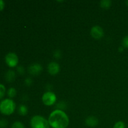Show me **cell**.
I'll return each instance as SVG.
<instances>
[{
	"label": "cell",
	"mask_w": 128,
	"mask_h": 128,
	"mask_svg": "<svg viewBox=\"0 0 128 128\" xmlns=\"http://www.w3.org/2000/svg\"><path fill=\"white\" fill-rule=\"evenodd\" d=\"M113 128H126V125L123 121H118L114 125Z\"/></svg>",
	"instance_id": "cell-15"
},
{
	"label": "cell",
	"mask_w": 128,
	"mask_h": 128,
	"mask_svg": "<svg viewBox=\"0 0 128 128\" xmlns=\"http://www.w3.org/2000/svg\"><path fill=\"white\" fill-rule=\"evenodd\" d=\"M17 71H18V74H20V75L24 74V73L25 72L24 68L21 66H18Z\"/></svg>",
	"instance_id": "cell-20"
},
{
	"label": "cell",
	"mask_w": 128,
	"mask_h": 128,
	"mask_svg": "<svg viewBox=\"0 0 128 128\" xmlns=\"http://www.w3.org/2000/svg\"><path fill=\"white\" fill-rule=\"evenodd\" d=\"M48 72L52 76L58 74L60 71V66L58 62L52 61L48 64Z\"/></svg>",
	"instance_id": "cell-8"
},
{
	"label": "cell",
	"mask_w": 128,
	"mask_h": 128,
	"mask_svg": "<svg viewBox=\"0 0 128 128\" xmlns=\"http://www.w3.org/2000/svg\"><path fill=\"white\" fill-rule=\"evenodd\" d=\"M85 123L89 127L94 128L98 124L99 120L94 116H89L85 120Z\"/></svg>",
	"instance_id": "cell-9"
},
{
	"label": "cell",
	"mask_w": 128,
	"mask_h": 128,
	"mask_svg": "<svg viewBox=\"0 0 128 128\" xmlns=\"http://www.w3.org/2000/svg\"><path fill=\"white\" fill-rule=\"evenodd\" d=\"M5 62L9 67H16L19 62L18 56L14 52H9L5 56Z\"/></svg>",
	"instance_id": "cell-5"
},
{
	"label": "cell",
	"mask_w": 128,
	"mask_h": 128,
	"mask_svg": "<svg viewBox=\"0 0 128 128\" xmlns=\"http://www.w3.org/2000/svg\"><path fill=\"white\" fill-rule=\"evenodd\" d=\"M6 92V88L2 84H0V100L4 97Z\"/></svg>",
	"instance_id": "cell-16"
},
{
	"label": "cell",
	"mask_w": 128,
	"mask_h": 128,
	"mask_svg": "<svg viewBox=\"0 0 128 128\" xmlns=\"http://www.w3.org/2000/svg\"><path fill=\"white\" fill-rule=\"evenodd\" d=\"M16 103L11 99H5L0 102V112L6 116H10L14 112Z\"/></svg>",
	"instance_id": "cell-2"
},
{
	"label": "cell",
	"mask_w": 128,
	"mask_h": 128,
	"mask_svg": "<svg viewBox=\"0 0 128 128\" xmlns=\"http://www.w3.org/2000/svg\"><path fill=\"white\" fill-rule=\"evenodd\" d=\"M42 71V67L40 64L33 63L28 68L29 73L32 76H38Z\"/></svg>",
	"instance_id": "cell-7"
},
{
	"label": "cell",
	"mask_w": 128,
	"mask_h": 128,
	"mask_svg": "<svg viewBox=\"0 0 128 128\" xmlns=\"http://www.w3.org/2000/svg\"><path fill=\"white\" fill-rule=\"evenodd\" d=\"M57 97L54 92L52 91H47L44 92L42 96V101L44 105L47 106H52L55 104Z\"/></svg>",
	"instance_id": "cell-4"
},
{
	"label": "cell",
	"mask_w": 128,
	"mask_h": 128,
	"mask_svg": "<svg viewBox=\"0 0 128 128\" xmlns=\"http://www.w3.org/2000/svg\"><path fill=\"white\" fill-rule=\"evenodd\" d=\"M24 83H25V84L28 86H31L32 84V79H31V78H29V77L27 78H26V80H25Z\"/></svg>",
	"instance_id": "cell-21"
},
{
	"label": "cell",
	"mask_w": 128,
	"mask_h": 128,
	"mask_svg": "<svg viewBox=\"0 0 128 128\" xmlns=\"http://www.w3.org/2000/svg\"><path fill=\"white\" fill-rule=\"evenodd\" d=\"M31 128H50L48 120L40 115L34 116L30 121Z\"/></svg>",
	"instance_id": "cell-3"
},
{
	"label": "cell",
	"mask_w": 128,
	"mask_h": 128,
	"mask_svg": "<svg viewBox=\"0 0 128 128\" xmlns=\"http://www.w3.org/2000/svg\"><path fill=\"white\" fill-rule=\"evenodd\" d=\"M15 78H16V73L12 70H8L5 74V80L8 82H13Z\"/></svg>",
	"instance_id": "cell-10"
},
{
	"label": "cell",
	"mask_w": 128,
	"mask_h": 128,
	"mask_svg": "<svg viewBox=\"0 0 128 128\" xmlns=\"http://www.w3.org/2000/svg\"><path fill=\"white\" fill-rule=\"evenodd\" d=\"M5 6V2L4 1H2V0H0V11H2L4 8Z\"/></svg>",
	"instance_id": "cell-23"
},
{
	"label": "cell",
	"mask_w": 128,
	"mask_h": 128,
	"mask_svg": "<svg viewBox=\"0 0 128 128\" xmlns=\"http://www.w3.org/2000/svg\"><path fill=\"white\" fill-rule=\"evenodd\" d=\"M11 128H25V127L20 121H15L11 126Z\"/></svg>",
	"instance_id": "cell-14"
},
{
	"label": "cell",
	"mask_w": 128,
	"mask_h": 128,
	"mask_svg": "<svg viewBox=\"0 0 128 128\" xmlns=\"http://www.w3.org/2000/svg\"><path fill=\"white\" fill-rule=\"evenodd\" d=\"M8 125V122L5 119H1L0 120V128H5Z\"/></svg>",
	"instance_id": "cell-17"
},
{
	"label": "cell",
	"mask_w": 128,
	"mask_h": 128,
	"mask_svg": "<svg viewBox=\"0 0 128 128\" xmlns=\"http://www.w3.org/2000/svg\"><path fill=\"white\" fill-rule=\"evenodd\" d=\"M111 4H112V2L110 0H102L100 1V6L105 10L110 8L111 6Z\"/></svg>",
	"instance_id": "cell-12"
},
{
	"label": "cell",
	"mask_w": 128,
	"mask_h": 128,
	"mask_svg": "<svg viewBox=\"0 0 128 128\" xmlns=\"http://www.w3.org/2000/svg\"><path fill=\"white\" fill-rule=\"evenodd\" d=\"M66 105H65V103L64 102H60V103L58 104V106L57 107L58 108V110H64V109L66 108Z\"/></svg>",
	"instance_id": "cell-22"
},
{
	"label": "cell",
	"mask_w": 128,
	"mask_h": 128,
	"mask_svg": "<svg viewBox=\"0 0 128 128\" xmlns=\"http://www.w3.org/2000/svg\"><path fill=\"white\" fill-rule=\"evenodd\" d=\"M61 56H62V53H61V51L60 50H57L54 52V57L56 59L61 58Z\"/></svg>",
	"instance_id": "cell-19"
},
{
	"label": "cell",
	"mask_w": 128,
	"mask_h": 128,
	"mask_svg": "<svg viewBox=\"0 0 128 128\" xmlns=\"http://www.w3.org/2000/svg\"><path fill=\"white\" fill-rule=\"evenodd\" d=\"M122 46L124 48H128V35L123 38L122 40Z\"/></svg>",
	"instance_id": "cell-18"
},
{
	"label": "cell",
	"mask_w": 128,
	"mask_h": 128,
	"mask_svg": "<svg viewBox=\"0 0 128 128\" xmlns=\"http://www.w3.org/2000/svg\"><path fill=\"white\" fill-rule=\"evenodd\" d=\"M28 112V109L24 104H21L18 108V113L21 116H26Z\"/></svg>",
	"instance_id": "cell-11"
},
{
	"label": "cell",
	"mask_w": 128,
	"mask_h": 128,
	"mask_svg": "<svg viewBox=\"0 0 128 128\" xmlns=\"http://www.w3.org/2000/svg\"><path fill=\"white\" fill-rule=\"evenodd\" d=\"M48 120L50 126L52 128H66L70 123L67 114L62 110L58 109L51 112Z\"/></svg>",
	"instance_id": "cell-1"
},
{
	"label": "cell",
	"mask_w": 128,
	"mask_h": 128,
	"mask_svg": "<svg viewBox=\"0 0 128 128\" xmlns=\"http://www.w3.org/2000/svg\"><path fill=\"white\" fill-rule=\"evenodd\" d=\"M7 94L9 97L11 98H12L16 96V94H17V91H16V90L14 88H10L8 90Z\"/></svg>",
	"instance_id": "cell-13"
},
{
	"label": "cell",
	"mask_w": 128,
	"mask_h": 128,
	"mask_svg": "<svg viewBox=\"0 0 128 128\" xmlns=\"http://www.w3.org/2000/svg\"><path fill=\"white\" fill-rule=\"evenodd\" d=\"M126 5H127V6H128V1H126Z\"/></svg>",
	"instance_id": "cell-25"
},
{
	"label": "cell",
	"mask_w": 128,
	"mask_h": 128,
	"mask_svg": "<svg viewBox=\"0 0 128 128\" xmlns=\"http://www.w3.org/2000/svg\"><path fill=\"white\" fill-rule=\"evenodd\" d=\"M91 35L95 40H100L104 36V30L101 26H94L91 29Z\"/></svg>",
	"instance_id": "cell-6"
},
{
	"label": "cell",
	"mask_w": 128,
	"mask_h": 128,
	"mask_svg": "<svg viewBox=\"0 0 128 128\" xmlns=\"http://www.w3.org/2000/svg\"><path fill=\"white\" fill-rule=\"evenodd\" d=\"M124 50V48L122 46H120V47H119V48H118L119 52H123Z\"/></svg>",
	"instance_id": "cell-24"
}]
</instances>
